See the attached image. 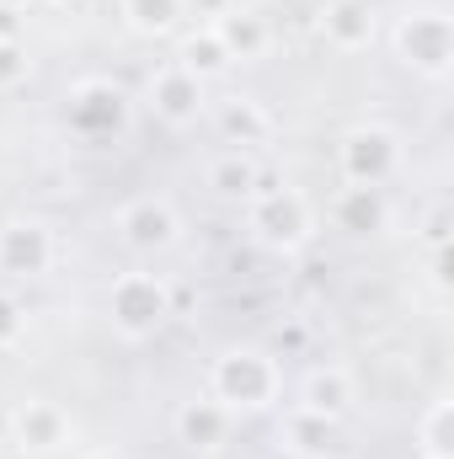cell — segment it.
Instances as JSON below:
<instances>
[{
	"label": "cell",
	"instance_id": "6da1fadb",
	"mask_svg": "<svg viewBox=\"0 0 454 459\" xmlns=\"http://www.w3.org/2000/svg\"><path fill=\"white\" fill-rule=\"evenodd\" d=\"M278 363L262 347H230L214 358V401L230 411H262L278 401Z\"/></svg>",
	"mask_w": 454,
	"mask_h": 459
},
{
	"label": "cell",
	"instance_id": "7a4b0ae2",
	"mask_svg": "<svg viewBox=\"0 0 454 459\" xmlns=\"http://www.w3.org/2000/svg\"><path fill=\"white\" fill-rule=\"evenodd\" d=\"M251 204V235L267 246V251H300L310 240V204L294 193V187H273L262 177V187L246 198Z\"/></svg>",
	"mask_w": 454,
	"mask_h": 459
},
{
	"label": "cell",
	"instance_id": "3957f363",
	"mask_svg": "<svg viewBox=\"0 0 454 459\" xmlns=\"http://www.w3.org/2000/svg\"><path fill=\"white\" fill-rule=\"evenodd\" d=\"M108 310H113V326L128 342H144L166 326L171 316V289L155 278V273H123L108 294Z\"/></svg>",
	"mask_w": 454,
	"mask_h": 459
},
{
	"label": "cell",
	"instance_id": "277c9868",
	"mask_svg": "<svg viewBox=\"0 0 454 459\" xmlns=\"http://www.w3.org/2000/svg\"><path fill=\"white\" fill-rule=\"evenodd\" d=\"M396 54L401 65H412L428 81H444L454 59V27L444 11H406L396 27Z\"/></svg>",
	"mask_w": 454,
	"mask_h": 459
},
{
	"label": "cell",
	"instance_id": "5b68a950",
	"mask_svg": "<svg viewBox=\"0 0 454 459\" xmlns=\"http://www.w3.org/2000/svg\"><path fill=\"white\" fill-rule=\"evenodd\" d=\"M337 160H342L347 187H385V182L396 177V166H401V139H396L390 128H380V123L353 128V134L342 139Z\"/></svg>",
	"mask_w": 454,
	"mask_h": 459
},
{
	"label": "cell",
	"instance_id": "8992f818",
	"mask_svg": "<svg viewBox=\"0 0 454 459\" xmlns=\"http://www.w3.org/2000/svg\"><path fill=\"white\" fill-rule=\"evenodd\" d=\"M70 438H75V422L54 401H22L11 411V449H22V455H59V449H70Z\"/></svg>",
	"mask_w": 454,
	"mask_h": 459
},
{
	"label": "cell",
	"instance_id": "52a82bcc",
	"mask_svg": "<svg viewBox=\"0 0 454 459\" xmlns=\"http://www.w3.org/2000/svg\"><path fill=\"white\" fill-rule=\"evenodd\" d=\"M54 267V230L43 220H5L0 225V273L5 278H43Z\"/></svg>",
	"mask_w": 454,
	"mask_h": 459
},
{
	"label": "cell",
	"instance_id": "ba28073f",
	"mask_svg": "<svg viewBox=\"0 0 454 459\" xmlns=\"http://www.w3.org/2000/svg\"><path fill=\"white\" fill-rule=\"evenodd\" d=\"M118 230H123V240H128L134 251H166V246H177L182 220H177L171 198L144 193V198H134V204L118 214Z\"/></svg>",
	"mask_w": 454,
	"mask_h": 459
},
{
	"label": "cell",
	"instance_id": "9c48e42d",
	"mask_svg": "<svg viewBox=\"0 0 454 459\" xmlns=\"http://www.w3.org/2000/svg\"><path fill=\"white\" fill-rule=\"evenodd\" d=\"M150 108H155L161 123L188 128V123H198V113H204V81L193 70H182V65H166V70L150 75Z\"/></svg>",
	"mask_w": 454,
	"mask_h": 459
},
{
	"label": "cell",
	"instance_id": "30bf717a",
	"mask_svg": "<svg viewBox=\"0 0 454 459\" xmlns=\"http://www.w3.org/2000/svg\"><path fill=\"white\" fill-rule=\"evenodd\" d=\"M123 117H128V102H123V91L108 86V81H92V86H81L75 97H70V123L81 128V134H113L123 128Z\"/></svg>",
	"mask_w": 454,
	"mask_h": 459
},
{
	"label": "cell",
	"instance_id": "8fae6325",
	"mask_svg": "<svg viewBox=\"0 0 454 459\" xmlns=\"http://www.w3.org/2000/svg\"><path fill=\"white\" fill-rule=\"evenodd\" d=\"M353 401H358V385H353V374L337 368V363L332 368H310L305 385H300V406L316 411V417H332V422H342L353 411Z\"/></svg>",
	"mask_w": 454,
	"mask_h": 459
},
{
	"label": "cell",
	"instance_id": "7c38bea8",
	"mask_svg": "<svg viewBox=\"0 0 454 459\" xmlns=\"http://www.w3.org/2000/svg\"><path fill=\"white\" fill-rule=\"evenodd\" d=\"M332 225L347 235H380L390 225V204H385V187H342L332 198Z\"/></svg>",
	"mask_w": 454,
	"mask_h": 459
},
{
	"label": "cell",
	"instance_id": "4fadbf2b",
	"mask_svg": "<svg viewBox=\"0 0 454 459\" xmlns=\"http://www.w3.org/2000/svg\"><path fill=\"white\" fill-rule=\"evenodd\" d=\"M230 406L220 401H188L182 411H177V438L188 444V449H198V455H214L220 444L230 438Z\"/></svg>",
	"mask_w": 454,
	"mask_h": 459
},
{
	"label": "cell",
	"instance_id": "5bb4252c",
	"mask_svg": "<svg viewBox=\"0 0 454 459\" xmlns=\"http://www.w3.org/2000/svg\"><path fill=\"white\" fill-rule=\"evenodd\" d=\"M321 32H327L332 48L358 54V48L374 43V11H369L363 0H332V5L321 11Z\"/></svg>",
	"mask_w": 454,
	"mask_h": 459
},
{
	"label": "cell",
	"instance_id": "9a60e30c",
	"mask_svg": "<svg viewBox=\"0 0 454 459\" xmlns=\"http://www.w3.org/2000/svg\"><path fill=\"white\" fill-rule=\"evenodd\" d=\"M214 117H220L225 144H235V150H257V144L273 139V117H267L262 102H251V97H230V102H220Z\"/></svg>",
	"mask_w": 454,
	"mask_h": 459
},
{
	"label": "cell",
	"instance_id": "2e32d148",
	"mask_svg": "<svg viewBox=\"0 0 454 459\" xmlns=\"http://www.w3.org/2000/svg\"><path fill=\"white\" fill-rule=\"evenodd\" d=\"M284 444H289L294 455H305V459L332 455V444H337V422H332V417H316V411H305V406H294L289 422H284Z\"/></svg>",
	"mask_w": 454,
	"mask_h": 459
},
{
	"label": "cell",
	"instance_id": "e0dca14e",
	"mask_svg": "<svg viewBox=\"0 0 454 459\" xmlns=\"http://www.w3.org/2000/svg\"><path fill=\"white\" fill-rule=\"evenodd\" d=\"M209 187L220 198H251L262 187V166L246 155V150H225L214 166H209Z\"/></svg>",
	"mask_w": 454,
	"mask_h": 459
},
{
	"label": "cell",
	"instance_id": "ac0fdd59",
	"mask_svg": "<svg viewBox=\"0 0 454 459\" xmlns=\"http://www.w3.org/2000/svg\"><path fill=\"white\" fill-rule=\"evenodd\" d=\"M177 65H182V70H193L198 81H214V75H225L235 59L225 54L220 32H214V27H204V32H193V38L182 43V59H177Z\"/></svg>",
	"mask_w": 454,
	"mask_h": 459
},
{
	"label": "cell",
	"instance_id": "d6986e66",
	"mask_svg": "<svg viewBox=\"0 0 454 459\" xmlns=\"http://www.w3.org/2000/svg\"><path fill=\"white\" fill-rule=\"evenodd\" d=\"M214 32H220V43H225L230 59H257L262 48H267V27L257 22V16H240V11H230L214 22Z\"/></svg>",
	"mask_w": 454,
	"mask_h": 459
},
{
	"label": "cell",
	"instance_id": "ffe728a7",
	"mask_svg": "<svg viewBox=\"0 0 454 459\" xmlns=\"http://www.w3.org/2000/svg\"><path fill=\"white\" fill-rule=\"evenodd\" d=\"M123 16L139 32H171L182 16V0H123Z\"/></svg>",
	"mask_w": 454,
	"mask_h": 459
},
{
	"label": "cell",
	"instance_id": "44dd1931",
	"mask_svg": "<svg viewBox=\"0 0 454 459\" xmlns=\"http://www.w3.org/2000/svg\"><path fill=\"white\" fill-rule=\"evenodd\" d=\"M450 417H454V401H433V411L417 422L423 459H450Z\"/></svg>",
	"mask_w": 454,
	"mask_h": 459
},
{
	"label": "cell",
	"instance_id": "7402d4cb",
	"mask_svg": "<svg viewBox=\"0 0 454 459\" xmlns=\"http://www.w3.org/2000/svg\"><path fill=\"white\" fill-rule=\"evenodd\" d=\"M16 81H27V48L22 43H0V91H11Z\"/></svg>",
	"mask_w": 454,
	"mask_h": 459
},
{
	"label": "cell",
	"instance_id": "603a6c76",
	"mask_svg": "<svg viewBox=\"0 0 454 459\" xmlns=\"http://www.w3.org/2000/svg\"><path fill=\"white\" fill-rule=\"evenodd\" d=\"M22 326H27V316H22V305L11 299V294H0V347H11L22 337Z\"/></svg>",
	"mask_w": 454,
	"mask_h": 459
},
{
	"label": "cell",
	"instance_id": "cb8c5ba5",
	"mask_svg": "<svg viewBox=\"0 0 454 459\" xmlns=\"http://www.w3.org/2000/svg\"><path fill=\"white\" fill-rule=\"evenodd\" d=\"M75 459H118L113 449H86V455H75Z\"/></svg>",
	"mask_w": 454,
	"mask_h": 459
}]
</instances>
